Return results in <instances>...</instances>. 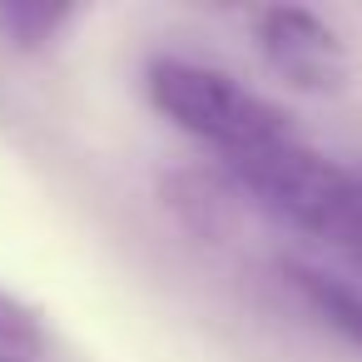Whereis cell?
<instances>
[{"instance_id": "obj_1", "label": "cell", "mask_w": 362, "mask_h": 362, "mask_svg": "<svg viewBox=\"0 0 362 362\" xmlns=\"http://www.w3.org/2000/svg\"><path fill=\"white\" fill-rule=\"evenodd\" d=\"M144 95L174 129L218 149V159H238V154H253V149L293 134L288 115L268 95H258L243 80H233L228 70H214L199 60L154 55L144 65Z\"/></svg>"}, {"instance_id": "obj_2", "label": "cell", "mask_w": 362, "mask_h": 362, "mask_svg": "<svg viewBox=\"0 0 362 362\" xmlns=\"http://www.w3.org/2000/svg\"><path fill=\"white\" fill-rule=\"evenodd\" d=\"M223 174L238 184V194L248 204H258L278 223L322 238V228H327V218H332V209H337L352 169L332 164L327 154H317L313 144H303L298 134H288V139L263 144L253 154L223 159Z\"/></svg>"}, {"instance_id": "obj_3", "label": "cell", "mask_w": 362, "mask_h": 362, "mask_svg": "<svg viewBox=\"0 0 362 362\" xmlns=\"http://www.w3.org/2000/svg\"><path fill=\"white\" fill-rule=\"evenodd\" d=\"M253 40L273 75H283L293 90L308 95H332L347 80V45L342 35L303 6H268L253 16Z\"/></svg>"}, {"instance_id": "obj_4", "label": "cell", "mask_w": 362, "mask_h": 362, "mask_svg": "<svg viewBox=\"0 0 362 362\" xmlns=\"http://www.w3.org/2000/svg\"><path fill=\"white\" fill-rule=\"evenodd\" d=\"M164 199L169 209L179 214V223L209 243L228 238L238 228V209H243V194L228 174H209V169H184L164 184Z\"/></svg>"}, {"instance_id": "obj_5", "label": "cell", "mask_w": 362, "mask_h": 362, "mask_svg": "<svg viewBox=\"0 0 362 362\" xmlns=\"http://www.w3.org/2000/svg\"><path fill=\"white\" fill-rule=\"evenodd\" d=\"M283 278L322 327H332L342 342H352L362 352V283L357 278L303 263V258H283Z\"/></svg>"}, {"instance_id": "obj_6", "label": "cell", "mask_w": 362, "mask_h": 362, "mask_svg": "<svg viewBox=\"0 0 362 362\" xmlns=\"http://www.w3.org/2000/svg\"><path fill=\"white\" fill-rule=\"evenodd\" d=\"M75 21V6H30V0H6L0 6V35L16 50H45L60 40V30Z\"/></svg>"}, {"instance_id": "obj_7", "label": "cell", "mask_w": 362, "mask_h": 362, "mask_svg": "<svg viewBox=\"0 0 362 362\" xmlns=\"http://www.w3.org/2000/svg\"><path fill=\"white\" fill-rule=\"evenodd\" d=\"M322 243L337 248L352 268H362V169L347 174V189H342V199L322 228Z\"/></svg>"}, {"instance_id": "obj_8", "label": "cell", "mask_w": 362, "mask_h": 362, "mask_svg": "<svg viewBox=\"0 0 362 362\" xmlns=\"http://www.w3.org/2000/svg\"><path fill=\"white\" fill-rule=\"evenodd\" d=\"M40 347V317L16 293L0 288V352H35Z\"/></svg>"}, {"instance_id": "obj_9", "label": "cell", "mask_w": 362, "mask_h": 362, "mask_svg": "<svg viewBox=\"0 0 362 362\" xmlns=\"http://www.w3.org/2000/svg\"><path fill=\"white\" fill-rule=\"evenodd\" d=\"M0 362H45L40 352H0Z\"/></svg>"}]
</instances>
